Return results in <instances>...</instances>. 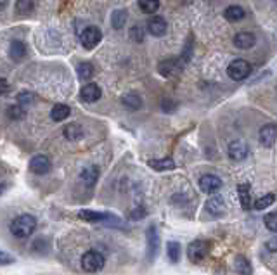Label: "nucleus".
<instances>
[{
    "instance_id": "f257e3e1",
    "label": "nucleus",
    "mask_w": 277,
    "mask_h": 275,
    "mask_svg": "<svg viewBox=\"0 0 277 275\" xmlns=\"http://www.w3.org/2000/svg\"><path fill=\"white\" fill-rule=\"evenodd\" d=\"M37 229V218L33 215H19L18 218H14L11 222V234L18 239H26L30 237Z\"/></svg>"
},
{
    "instance_id": "f03ea898",
    "label": "nucleus",
    "mask_w": 277,
    "mask_h": 275,
    "mask_svg": "<svg viewBox=\"0 0 277 275\" xmlns=\"http://www.w3.org/2000/svg\"><path fill=\"white\" fill-rule=\"evenodd\" d=\"M210 249H212V244H210L208 241H203V239L193 241V243L187 246V258L193 263H199L210 254Z\"/></svg>"
},
{
    "instance_id": "7ed1b4c3",
    "label": "nucleus",
    "mask_w": 277,
    "mask_h": 275,
    "mask_svg": "<svg viewBox=\"0 0 277 275\" xmlns=\"http://www.w3.org/2000/svg\"><path fill=\"white\" fill-rule=\"evenodd\" d=\"M104 267V256L99 253V251L90 249L82 256V268L89 273L99 272Z\"/></svg>"
},
{
    "instance_id": "20e7f679",
    "label": "nucleus",
    "mask_w": 277,
    "mask_h": 275,
    "mask_svg": "<svg viewBox=\"0 0 277 275\" xmlns=\"http://www.w3.org/2000/svg\"><path fill=\"white\" fill-rule=\"evenodd\" d=\"M227 73H229V77H231L232 80L241 82V80H246L248 77H250L251 66H250V63H246L245 59H236V61H232V63L229 64Z\"/></svg>"
},
{
    "instance_id": "39448f33",
    "label": "nucleus",
    "mask_w": 277,
    "mask_h": 275,
    "mask_svg": "<svg viewBox=\"0 0 277 275\" xmlns=\"http://www.w3.org/2000/svg\"><path fill=\"white\" fill-rule=\"evenodd\" d=\"M101 39H102V31L99 30L97 26H87L82 31V36H80L82 45L85 49H94V47L101 42Z\"/></svg>"
},
{
    "instance_id": "423d86ee",
    "label": "nucleus",
    "mask_w": 277,
    "mask_h": 275,
    "mask_svg": "<svg viewBox=\"0 0 277 275\" xmlns=\"http://www.w3.org/2000/svg\"><path fill=\"white\" fill-rule=\"evenodd\" d=\"M146 239H147V258L154 260L160 249V235H158V229L154 225H149L146 230Z\"/></svg>"
},
{
    "instance_id": "0eeeda50",
    "label": "nucleus",
    "mask_w": 277,
    "mask_h": 275,
    "mask_svg": "<svg viewBox=\"0 0 277 275\" xmlns=\"http://www.w3.org/2000/svg\"><path fill=\"white\" fill-rule=\"evenodd\" d=\"M50 168H52L50 159L47 158V156H44V154L33 156L31 161H30V172H33L35 175H45V173H49Z\"/></svg>"
},
{
    "instance_id": "6e6552de",
    "label": "nucleus",
    "mask_w": 277,
    "mask_h": 275,
    "mask_svg": "<svg viewBox=\"0 0 277 275\" xmlns=\"http://www.w3.org/2000/svg\"><path fill=\"white\" fill-rule=\"evenodd\" d=\"M260 144L264 148H272L277 140V126L274 123H269V125H264L260 128V134H258Z\"/></svg>"
},
{
    "instance_id": "1a4fd4ad",
    "label": "nucleus",
    "mask_w": 277,
    "mask_h": 275,
    "mask_svg": "<svg viewBox=\"0 0 277 275\" xmlns=\"http://www.w3.org/2000/svg\"><path fill=\"white\" fill-rule=\"evenodd\" d=\"M248 154H250V148H248L246 142H243V140L231 142V145H229V158H231L232 161L246 159Z\"/></svg>"
},
{
    "instance_id": "9d476101",
    "label": "nucleus",
    "mask_w": 277,
    "mask_h": 275,
    "mask_svg": "<svg viewBox=\"0 0 277 275\" xmlns=\"http://www.w3.org/2000/svg\"><path fill=\"white\" fill-rule=\"evenodd\" d=\"M199 187H201L203 192L206 194H213L222 189V180L217 177V175H203L199 178Z\"/></svg>"
},
{
    "instance_id": "9b49d317",
    "label": "nucleus",
    "mask_w": 277,
    "mask_h": 275,
    "mask_svg": "<svg viewBox=\"0 0 277 275\" xmlns=\"http://www.w3.org/2000/svg\"><path fill=\"white\" fill-rule=\"evenodd\" d=\"M101 96H102V90L97 83H87L82 88V92H80V99L83 102H95L101 99Z\"/></svg>"
},
{
    "instance_id": "f8f14e48",
    "label": "nucleus",
    "mask_w": 277,
    "mask_h": 275,
    "mask_svg": "<svg viewBox=\"0 0 277 275\" xmlns=\"http://www.w3.org/2000/svg\"><path fill=\"white\" fill-rule=\"evenodd\" d=\"M166 30H168V25H166V21L160 16L151 17L149 23H147V31L154 36H163L166 33Z\"/></svg>"
},
{
    "instance_id": "ddd939ff",
    "label": "nucleus",
    "mask_w": 277,
    "mask_h": 275,
    "mask_svg": "<svg viewBox=\"0 0 277 275\" xmlns=\"http://www.w3.org/2000/svg\"><path fill=\"white\" fill-rule=\"evenodd\" d=\"M78 216L85 222H111L114 220L113 215H108V213H99V211H92V210H82L78 213Z\"/></svg>"
},
{
    "instance_id": "4468645a",
    "label": "nucleus",
    "mask_w": 277,
    "mask_h": 275,
    "mask_svg": "<svg viewBox=\"0 0 277 275\" xmlns=\"http://www.w3.org/2000/svg\"><path fill=\"white\" fill-rule=\"evenodd\" d=\"M206 211L213 216H220L226 211V203H223V197L220 196H212L206 201Z\"/></svg>"
},
{
    "instance_id": "2eb2a0df",
    "label": "nucleus",
    "mask_w": 277,
    "mask_h": 275,
    "mask_svg": "<svg viewBox=\"0 0 277 275\" xmlns=\"http://www.w3.org/2000/svg\"><path fill=\"white\" fill-rule=\"evenodd\" d=\"M255 35L253 33H248V31H243V33H237L236 36H234V45L237 47V49H251L253 45H255Z\"/></svg>"
},
{
    "instance_id": "dca6fc26",
    "label": "nucleus",
    "mask_w": 277,
    "mask_h": 275,
    "mask_svg": "<svg viewBox=\"0 0 277 275\" xmlns=\"http://www.w3.org/2000/svg\"><path fill=\"white\" fill-rule=\"evenodd\" d=\"M237 194H239V203L245 211H250L253 208L251 197H250V186L248 184H239L237 186Z\"/></svg>"
},
{
    "instance_id": "f3484780",
    "label": "nucleus",
    "mask_w": 277,
    "mask_h": 275,
    "mask_svg": "<svg viewBox=\"0 0 277 275\" xmlns=\"http://www.w3.org/2000/svg\"><path fill=\"white\" fill-rule=\"evenodd\" d=\"M63 134L68 140L75 142V140H80L83 137V128L80 126L78 123H70L68 126H64Z\"/></svg>"
},
{
    "instance_id": "a211bd4d",
    "label": "nucleus",
    "mask_w": 277,
    "mask_h": 275,
    "mask_svg": "<svg viewBox=\"0 0 277 275\" xmlns=\"http://www.w3.org/2000/svg\"><path fill=\"white\" fill-rule=\"evenodd\" d=\"M122 102H123V106L127 109H130V111H137V109H141V106H142L141 97H138L135 92L125 94V96L122 97Z\"/></svg>"
},
{
    "instance_id": "6ab92c4d",
    "label": "nucleus",
    "mask_w": 277,
    "mask_h": 275,
    "mask_svg": "<svg viewBox=\"0 0 277 275\" xmlns=\"http://www.w3.org/2000/svg\"><path fill=\"white\" fill-rule=\"evenodd\" d=\"M99 178V168L97 167H87L82 172V182L85 184V186L92 187L95 182H97Z\"/></svg>"
},
{
    "instance_id": "aec40b11",
    "label": "nucleus",
    "mask_w": 277,
    "mask_h": 275,
    "mask_svg": "<svg viewBox=\"0 0 277 275\" xmlns=\"http://www.w3.org/2000/svg\"><path fill=\"white\" fill-rule=\"evenodd\" d=\"M149 167L158 170V172H168V170L175 168V161L171 158H163V159H152L149 161Z\"/></svg>"
},
{
    "instance_id": "412c9836",
    "label": "nucleus",
    "mask_w": 277,
    "mask_h": 275,
    "mask_svg": "<svg viewBox=\"0 0 277 275\" xmlns=\"http://www.w3.org/2000/svg\"><path fill=\"white\" fill-rule=\"evenodd\" d=\"M70 113H71V109L66 106V104H56L50 111V118L54 121H63L70 116Z\"/></svg>"
},
{
    "instance_id": "4be33fe9",
    "label": "nucleus",
    "mask_w": 277,
    "mask_h": 275,
    "mask_svg": "<svg viewBox=\"0 0 277 275\" xmlns=\"http://www.w3.org/2000/svg\"><path fill=\"white\" fill-rule=\"evenodd\" d=\"M223 16H226V20H227V21H231V23L241 21L243 17H245V9L239 7V6H231V7H227V9H226Z\"/></svg>"
},
{
    "instance_id": "5701e85b",
    "label": "nucleus",
    "mask_w": 277,
    "mask_h": 275,
    "mask_svg": "<svg viewBox=\"0 0 277 275\" xmlns=\"http://www.w3.org/2000/svg\"><path fill=\"white\" fill-rule=\"evenodd\" d=\"M9 56H11L12 59H23L26 56V45L23 44V42H19V40H14L12 44H11V49H9Z\"/></svg>"
},
{
    "instance_id": "b1692460",
    "label": "nucleus",
    "mask_w": 277,
    "mask_h": 275,
    "mask_svg": "<svg viewBox=\"0 0 277 275\" xmlns=\"http://www.w3.org/2000/svg\"><path fill=\"white\" fill-rule=\"evenodd\" d=\"M166 254H168V260L171 263H179L180 254H182V248H180V244L177 241H171L166 246Z\"/></svg>"
},
{
    "instance_id": "393cba45",
    "label": "nucleus",
    "mask_w": 277,
    "mask_h": 275,
    "mask_svg": "<svg viewBox=\"0 0 277 275\" xmlns=\"http://www.w3.org/2000/svg\"><path fill=\"white\" fill-rule=\"evenodd\" d=\"M127 23V11H123V9H118V11L113 12V17H111V25L114 30H122L123 26H125Z\"/></svg>"
},
{
    "instance_id": "a878e982",
    "label": "nucleus",
    "mask_w": 277,
    "mask_h": 275,
    "mask_svg": "<svg viewBox=\"0 0 277 275\" xmlns=\"http://www.w3.org/2000/svg\"><path fill=\"white\" fill-rule=\"evenodd\" d=\"M236 268L239 275H253L251 263L248 262V258H245V256H237L236 258Z\"/></svg>"
},
{
    "instance_id": "bb28decb",
    "label": "nucleus",
    "mask_w": 277,
    "mask_h": 275,
    "mask_svg": "<svg viewBox=\"0 0 277 275\" xmlns=\"http://www.w3.org/2000/svg\"><path fill=\"white\" fill-rule=\"evenodd\" d=\"M76 73H78V78L80 80H90L94 77V66L90 63H82L78 64V68H76Z\"/></svg>"
},
{
    "instance_id": "cd10ccee",
    "label": "nucleus",
    "mask_w": 277,
    "mask_h": 275,
    "mask_svg": "<svg viewBox=\"0 0 277 275\" xmlns=\"http://www.w3.org/2000/svg\"><path fill=\"white\" fill-rule=\"evenodd\" d=\"M138 7L146 14H154L160 9V0H138Z\"/></svg>"
},
{
    "instance_id": "c85d7f7f",
    "label": "nucleus",
    "mask_w": 277,
    "mask_h": 275,
    "mask_svg": "<svg viewBox=\"0 0 277 275\" xmlns=\"http://www.w3.org/2000/svg\"><path fill=\"white\" fill-rule=\"evenodd\" d=\"M160 71L163 77H170V75H174L175 71H179V66H177L175 59H166L160 64Z\"/></svg>"
},
{
    "instance_id": "c756f323",
    "label": "nucleus",
    "mask_w": 277,
    "mask_h": 275,
    "mask_svg": "<svg viewBox=\"0 0 277 275\" xmlns=\"http://www.w3.org/2000/svg\"><path fill=\"white\" fill-rule=\"evenodd\" d=\"M16 9H18V12L21 14V16H28V14L33 12L35 4H33V0H18Z\"/></svg>"
},
{
    "instance_id": "7c9ffc66",
    "label": "nucleus",
    "mask_w": 277,
    "mask_h": 275,
    "mask_svg": "<svg viewBox=\"0 0 277 275\" xmlns=\"http://www.w3.org/2000/svg\"><path fill=\"white\" fill-rule=\"evenodd\" d=\"M274 201H275L274 194H267V196L256 199L255 205H253V208H255V210H265V208H269L270 205H274Z\"/></svg>"
},
{
    "instance_id": "2f4dec72",
    "label": "nucleus",
    "mask_w": 277,
    "mask_h": 275,
    "mask_svg": "<svg viewBox=\"0 0 277 275\" xmlns=\"http://www.w3.org/2000/svg\"><path fill=\"white\" fill-rule=\"evenodd\" d=\"M18 102H19V106H30V104L35 102V94H31V92H19L18 94Z\"/></svg>"
},
{
    "instance_id": "473e14b6",
    "label": "nucleus",
    "mask_w": 277,
    "mask_h": 275,
    "mask_svg": "<svg viewBox=\"0 0 277 275\" xmlns=\"http://www.w3.org/2000/svg\"><path fill=\"white\" fill-rule=\"evenodd\" d=\"M265 227L270 232H275L277 234V211H272L265 216Z\"/></svg>"
},
{
    "instance_id": "72a5a7b5",
    "label": "nucleus",
    "mask_w": 277,
    "mask_h": 275,
    "mask_svg": "<svg viewBox=\"0 0 277 275\" xmlns=\"http://www.w3.org/2000/svg\"><path fill=\"white\" fill-rule=\"evenodd\" d=\"M7 115L11 120H21L25 116V109H23V106H11L7 109Z\"/></svg>"
},
{
    "instance_id": "f704fd0d",
    "label": "nucleus",
    "mask_w": 277,
    "mask_h": 275,
    "mask_svg": "<svg viewBox=\"0 0 277 275\" xmlns=\"http://www.w3.org/2000/svg\"><path fill=\"white\" fill-rule=\"evenodd\" d=\"M14 263V256L9 254L7 251L0 249V267H6V265H12Z\"/></svg>"
},
{
    "instance_id": "c9c22d12",
    "label": "nucleus",
    "mask_w": 277,
    "mask_h": 275,
    "mask_svg": "<svg viewBox=\"0 0 277 275\" xmlns=\"http://www.w3.org/2000/svg\"><path fill=\"white\" fill-rule=\"evenodd\" d=\"M130 35H132V39L135 40V42H142V40H144V33H142L141 26H133L132 31H130Z\"/></svg>"
},
{
    "instance_id": "e433bc0d",
    "label": "nucleus",
    "mask_w": 277,
    "mask_h": 275,
    "mask_svg": "<svg viewBox=\"0 0 277 275\" xmlns=\"http://www.w3.org/2000/svg\"><path fill=\"white\" fill-rule=\"evenodd\" d=\"M267 249H269L270 253H277V235L272 237L270 241H267Z\"/></svg>"
},
{
    "instance_id": "4c0bfd02",
    "label": "nucleus",
    "mask_w": 277,
    "mask_h": 275,
    "mask_svg": "<svg viewBox=\"0 0 277 275\" xmlns=\"http://www.w3.org/2000/svg\"><path fill=\"white\" fill-rule=\"evenodd\" d=\"M9 90V83H7V80L6 78H0V96H4Z\"/></svg>"
},
{
    "instance_id": "58836bf2",
    "label": "nucleus",
    "mask_w": 277,
    "mask_h": 275,
    "mask_svg": "<svg viewBox=\"0 0 277 275\" xmlns=\"http://www.w3.org/2000/svg\"><path fill=\"white\" fill-rule=\"evenodd\" d=\"M0 192H2V186H0Z\"/></svg>"
}]
</instances>
